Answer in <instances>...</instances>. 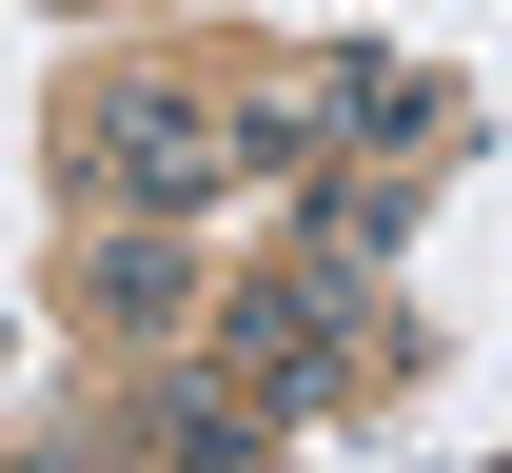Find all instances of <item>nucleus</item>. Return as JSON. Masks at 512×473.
Instances as JSON below:
<instances>
[{"label": "nucleus", "mask_w": 512, "mask_h": 473, "mask_svg": "<svg viewBox=\"0 0 512 473\" xmlns=\"http://www.w3.org/2000/svg\"><path fill=\"white\" fill-rule=\"evenodd\" d=\"M79 158H99L119 198H197V178H217V119H197L178 79H99V99H79Z\"/></svg>", "instance_id": "f257e3e1"}, {"label": "nucleus", "mask_w": 512, "mask_h": 473, "mask_svg": "<svg viewBox=\"0 0 512 473\" xmlns=\"http://www.w3.org/2000/svg\"><path fill=\"white\" fill-rule=\"evenodd\" d=\"M237 375H276V395H296V375H316V296H256V316H237Z\"/></svg>", "instance_id": "f03ea898"}]
</instances>
